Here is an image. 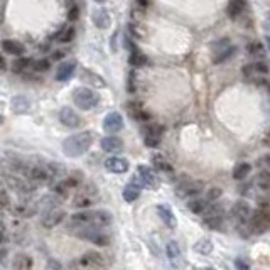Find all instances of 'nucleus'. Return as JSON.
Returning a JSON list of instances; mask_svg holds the SVG:
<instances>
[{"mask_svg":"<svg viewBox=\"0 0 270 270\" xmlns=\"http://www.w3.org/2000/svg\"><path fill=\"white\" fill-rule=\"evenodd\" d=\"M113 216L108 209H85V211L75 213L71 216V227L85 228V227H100L105 228L112 225Z\"/></svg>","mask_w":270,"mask_h":270,"instance_id":"obj_1","label":"nucleus"},{"mask_svg":"<svg viewBox=\"0 0 270 270\" xmlns=\"http://www.w3.org/2000/svg\"><path fill=\"white\" fill-rule=\"evenodd\" d=\"M93 140H95V139H93L91 132H80V134L68 137V139L63 142L64 156L73 157V159L83 156V154L88 152V149L91 147Z\"/></svg>","mask_w":270,"mask_h":270,"instance_id":"obj_2","label":"nucleus"},{"mask_svg":"<svg viewBox=\"0 0 270 270\" xmlns=\"http://www.w3.org/2000/svg\"><path fill=\"white\" fill-rule=\"evenodd\" d=\"M4 183L7 189H12L19 196H31L36 191L34 183L17 173H4Z\"/></svg>","mask_w":270,"mask_h":270,"instance_id":"obj_3","label":"nucleus"},{"mask_svg":"<svg viewBox=\"0 0 270 270\" xmlns=\"http://www.w3.org/2000/svg\"><path fill=\"white\" fill-rule=\"evenodd\" d=\"M98 201V189L95 184H83L76 187L75 198H73V206L80 209H86L93 206Z\"/></svg>","mask_w":270,"mask_h":270,"instance_id":"obj_4","label":"nucleus"},{"mask_svg":"<svg viewBox=\"0 0 270 270\" xmlns=\"http://www.w3.org/2000/svg\"><path fill=\"white\" fill-rule=\"evenodd\" d=\"M225 216H227V211H225V206L216 203V205H209L206 208V211L203 213V223L206 225L208 228L211 230H223L225 225Z\"/></svg>","mask_w":270,"mask_h":270,"instance_id":"obj_5","label":"nucleus"},{"mask_svg":"<svg viewBox=\"0 0 270 270\" xmlns=\"http://www.w3.org/2000/svg\"><path fill=\"white\" fill-rule=\"evenodd\" d=\"M76 230H78L76 231V236L90 241V243H95L98 247H108L112 243L110 235L105 233L100 227H85V228H76Z\"/></svg>","mask_w":270,"mask_h":270,"instance_id":"obj_6","label":"nucleus"},{"mask_svg":"<svg viewBox=\"0 0 270 270\" xmlns=\"http://www.w3.org/2000/svg\"><path fill=\"white\" fill-rule=\"evenodd\" d=\"M73 102L81 110H91L100 102V95L86 86H80L73 91Z\"/></svg>","mask_w":270,"mask_h":270,"instance_id":"obj_7","label":"nucleus"},{"mask_svg":"<svg viewBox=\"0 0 270 270\" xmlns=\"http://www.w3.org/2000/svg\"><path fill=\"white\" fill-rule=\"evenodd\" d=\"M250 233L263 235L270 230V211L268 209L258 208L257 211H252V216L249 219Z\"/></svg>","mask_w":270,"mask_h":270,"instance_id":"obj_8","label":"nucleus"},{"mask_svg":"<svg viewBox=\"0 0 270 270\" xmlns=\"http://www.w3.org/2000/svg\"><path fill=\"white\" fill-rule=\"evenodd\" d=\"M105 265H107L105 257L98 252H88L83 257H80L78 260L69 263L71 268H103Z\"/></svg>","mask_w":270,"mask_h":270,"instance_id":"obj_9","label":"nucleus"},{"mask_svg":"<svg viewBox=\"0 0 270 270\" xmlns=\"http://www.w3.org/2000/svg\"><path fill=\"white\" fill-rule=\"evenodd\" d=\"M10 209L19 218H31L37 213V203L32 201L29 196H19V200L10 205Z\"/></svg>","mask_w":270,"mask_h":270,"instance_id":"obj_10","label":"nucleus"},{"mask_svg":"<svg viewBox=\"0 0 270 270\" xmlns=\"http://www.w3.org/2000/svg\"><path fill=\"white\" fill-rule=\"evenodd\" d=\"M205 189V183L203 181H198V179H186L183 183H179L176 186V192H178V196L181 198H192V196H198L200 192H203Z\"/></svg>","mask_w":270,"mask_h":270,"instance_id":"obj_11","label":"nucleus"},{"mask_svg":"<svg viewBox=\"0 0 270 270\" xmlns=\"http://www.w3.org/2000/svg\"><path fill=\"white\" fill-rule=\"evenodd\" d=\"M137 178L140 179L142 186L149 187V189H157L159 184H161L157 173L149 166H139L137 167Z\"/></svg>","mask_w":270,"mask_h":270,"instance_id":"obj_12","label":"nucleus"},{"mask_svg":"<svg viewBox=\"0 0 270 270\" xmlns=\"http://www.w3.org/2000/svg\"><path fill=\"white\" fill-rule=\"evenodd\" d=\"M164 127L157 124H147L144 127V142L147 147H157L162 140Z\"/></svg>","mask_w":270,"mask_h":270,"instance_id":"obj_13","label":"nucleus"},{"mask_svg":"<svg viewBox=\"0 0 270 270\" xmlns=\"http://www.w3.org/2000/svg\"><path fill=\"white\" fill-rule=\"evenodd\" d=\"M64 216H66L64 209H61V208H49V209H46V213H44V216L41 219V225L44 228H47V230L56 228L58 225L63 223Z\"/></svg>","mask_w":270,"mask_h":270,"instance_id":"obj_14","label":"nucleus"},{"mask_svg":"<svg viewBox=\"0 0 270 270\" xmlns=\"http://www.w3.org/2000/svg\"><path fill=\"white\" fill-rule=\"evenodd\" d=\"M241 75H243L249 81H258L260 78H263V76L268 75V66L262 61L247 64L243 66V69H241Z\"/></svg>","mask_w":270,"mask_h":270,"instance_id":"obj_15","label":"nucleus"},{"mask_svg":"<svg viewBox=\"0 0 270 270\" xmlns=\"http://www.w3.org/2000/svg\"><path fill=\"white\" fill-rule=\"evenodd\" d=\"M253 209L247 201H236L231 208V216L236 222V225H249V219L252 216Z\"/></svg>","mask_w":270,"mask_h":270,"instance_id":"obj_16","label":"nucleus"},{"mask_svg":"<svg viewBox=\"0 0 270 270\" xmlns=\"http://www.w3.org/2000/svg\"><path fill=\"white\" fill-rule=\"evenodd\" d=\"M59 120H61V124L69 127V129H78V127L83 125V120L78 113L75 112L73 108L69 107H63L61 112H59Z\"/></svg>","mask_w":270,"mask_h":270,"instance_id":"obj_17","label":"nucleus"},{"mask_svg":"<svg viewBox=\"0 0 270 270\" xmlns=\"http://www.w3.org/2000/svg\"><path fill=\"white\" fill-rule=\"evenodd\" d=\"M103 129L108 134H117L124 129V117L118 112H110L103 120Z\"/></svg>","mask_w":270,"mask_h":270,"instance_id":"obj_18","label":"nucleus"},{"mask_svg":"<svg viewBox=\"0 0 270 270\" xmlns=\"http://www.w3.org/2000/svg\"><path fill=\"white\" fill-rule=\"evenodd\" d=\"M105 167L113 174H124L129 170V161L124 157L113 156V157H108L107 161H105Z\"/></svg>","mask_w":270,"mask_h":270,"instance_id":"obj_19","label":"nucleus"},{"mask_svg":"<svg viewBox=\"0 0 270 270\" xmlns=\"http://www.w3.org/2000/svg\"><path fill=\"white\" fill-rule=\"evenodd\" d=\"M100 145L105 152H110V154H118L124 151V140L120 139V137H115V135L103 137Z\"/></svg>","mask_w":270,"mask_h":270,"instance_id":"obj_20","label":"nucleus"},{"mask_svg":"<svg viewBox=\"0 0 270 270\" xmlns=\"http://www.w3.org/2000/svg\"><path fill=\"white\" fill-rule=\"evenodd\" d=\"M140 189H142L140 179H139V178H134L129 184L125 186V189H124V192H122L124 200H125L127 203H134L137 198L140 196Z\"/></svg>","mask_w":270,"mask_h":270,"instance_id":"obj_21","label":"nucleus"},{"mask_svg":"<svg viewBox=\"0 0 270 270\" xmlns=\"http://www.w3.org/2000/svg\"><path fill=\"white\" fill-rule=\"evenodd\" d=\"M166 253L167 258L173 267H181L183 265V252H181V247L178 245V241H169L166 247Z\"/></svg>","mask_w":270,"mask_h":270,"instance_id":"obj_22","label":"nucleus"},{"mask_svg":"<svg viewBox=\"0 0 270 270\" xmlns=\"http://www.w3.org/2000/svg\"><path fill=\"white\" fill-rule=\"evenodd\" d=\"M93 24H95L98 29H108L110 26H112V17H110V12L105 9H98L95 10V14H93Z\"/></svg>","mask_w":270,"mask_h":270,"instance_id":"obj_23","label":"nucleus"},{"mask_svg":"<svg viewBox=\"0 0 270 270\" xmlns=\"http://www.w3.org/2000/svg\"><path fill=\"white\" fill-rule=\"evenodd\" d=\"M157 214H159V218L162 219L164 225H166L167 228H176V227H178V219H176L174 213L170 211L169 206H166V205H159V206H157Z\"/></svg>","mask_w":270,"mask_h":270,"instance_id":"obj_24","label":"nucleus"},{"mask_svg":"<svg viewBox=\"0 0 270 270\" xmlns=\"http://www.w3.org/2000/svg\"><path fill=\"white\" fill-rule=\"evenodd\" d=\"M2 49L7 54H12V56H22L26 53L24 44L15 41V39H5L2 41Z\"/></svg>","mask_w":270,"mask_h":270,"instance_id":"obj_25","label":"nucleus"},{"mask_svg":"<svg viewBox=\"0 0 270 270\" xmlns=\"http://www.w3.org/2000/svg\"><path fill=\"white\" fill-rule=\"evenodd\" d=\"M211 205V201H208L206 198H198V196H192L189 203H187V208H189V211H192L194 214H203L206 211V208Z\"/></svg>","mask_w":270,"mask_h":270,"instance_id":"obj_26","label":"nucleus"},{"mask_svg":"<svg viewBox=\"0 0 270 270\" xmlns=\"http://www.w3.org/2000/svg\"><path fill=\"white\" fill-rule=\"evenodd\" d=\"M76 63L75 61H66L63 64H59V68L56 71V80L58 81H68L71 76L75 75Z\"/></svg>","mask_w":270,"mask_h":270,"instance_id":"obj_27","label":"nucleus"},{"mask_svg":"<svg viewBox=\"0 0 270 270\" xmlns=\"http://www.w3.org/2000/svg\"><path fill=\"white\" fill-rule=\"evenodd\" d=\"M245 0H230L228 7H227V14L230 19L236 20L238 17H241L245 12Z\"/></svg>","mask_w":270,"mask_h":270,"instance_id":"obj_28","label":"nucleus"},{"mask_svg":"<svg viewBox=\"0 0 270 270\" xmlns=\"http://www.w3.org/2000/svg\"><path fill=\"white\" fill-rule=\"evenodd\" d=\"M127 110H129V113H130L135 120H139V122H147V120H149V113L145 112L144 108H142L140 103L132 102V103L127 105Z\"/></svg>","mask_w":270,"mask_h":270,"instance_id":"obj_29","label":"nucleus"},{"mask_svg":"<svg viewBox=\"0 0 270 270\" xmlns=\"http://www.w3.org/2000/svg\"><path fill=\"white\" fill-rule=\"evenodd\" d=\"M81 80L86 81V83H90L95 88H105L107 86V83H105V80L102 78V76H98V75L93 73V71H88V69L81 71Z\"/></svg>","mask_w":270,"mask_h":270,"instance_id":"obj_30","label":"nucleus"},{"mask_svg":"<svg viewBox=\"0 0 270 270\" xmlns=\"http://www.w3.org/2000/svg\"><path fill=\"white\" fill-rule=\"evenodd\" d=\"M152 166L161 173H173V166L162 154H154L152 156Z\"/></svg>","mask_w":270,"mask_h":270,"instance_id":"obj_31","label":"nucleus"},{"mask_svg":"<svg viewBox=\"0 0 270 270\" xmlns=\"http://www.w3.org/2000/svg\"><path fill=\"white\" fill-rule=\"evenodd\" d=\"M252 173V166L249 162H240L236 164L235 169H233V179L236 181H245L247 178L250 176Z\"/></svg>","mask_w":270,"mask_h":270,"instance_id":"obj_32","label":"nucleus"},{"mask_svg":"<svg viewBox=\"0 0 270 270\" xmlns=\"http://www.w3.org/2000/svg\"><path fill=\"white\" fill-rule=\"evenodd\" d=\"M12 267L15 270H29L32 267V258L29 255H26V253H19V255L14 257Z\"/></svg>","mask_w":270,"mask_h":270,"instance_id":"obj_33","label":"nucleus"},{"mask_svg":"<svg viewBox=\"0 0 270 270\" xmlns=\"http://www.w3.org/2000/svg\"><path fill=\"white\" fill-rule=\"evenodd\" d=\"M63 181L71 187V189H76V187L83 183V173H81V170H73V173H69L68 176H64Z\"/></svg>","mask_w":270,"mask_h":270,"instance_id":"obj_34","label":"nucleus"},{"mask_svg":"<svg viewBox=\"0 0 270 270\" xmlns=\"http://www.w3.org/2000/svg\"><path fill=\"white\" fill-rule=\"evenodd\" d=\"M236 53V46H230L228 47H225V49H222V51H218V53H214V56H213V63H216V64H219V63H223V61H227V59H230L233 54Z\"/></svg>","mask_w":270,"mask_h":270,"instance_id":"obj_35","label":"nucleus"},{"mask_svg":"<svg viewBox=\"0 0 270 270\" xmlns=\"http://www.w3.org/2000/svg\"><path fill=\"white\" fill-rule=\"evenodd\" d=\"M12 69L15 71V73H22V71H26V69H32V59H27V58L15 59L12 64Z\"/></svg>","mask_w":270,"mask_h":270,"instance_id":"obj_36","label":"nucleus"},{"mask_svg":"<svg viewBox=\"0 0 270 270\" xmlns=\"http://www.w3.org/2000/svg\"><path fill=\"white\" fill-rule=\"evenodd\" d=\"M247 51H249L250 56H255V58H263V56H265V47H263L258 41L250 42L249 46H247Z\"/></svg>","mask_w":270,"mask_h":270,"instance_id":"obj_37","label":"nucleus"},{"mask_svg":"<svg viewBox=\"0 0 270 270\" xmlns=\"http://www.w3.org/2000/svg\"><path fill=\"white\" fill-rule=\"evenodd\" d=\"M194 250H196L198 253H203V255H208V253H211V252H213V243H211V240H209V238H201V240L194 245Z\"/></svg>","mask_w":270,"mask_h":270,"instance_id":"obj_38","label":"nucleus"},{"mask_svg":"<svg viewBox=\"0 0 270 270\" xmlns=\"http://www.w3.org/2000/svg\"><path fill=\"white\" fill-rule=\"evenodd\" d=\"M129 61L132 66H135V68H139V66H144L147 63V58L142 54L140 51H137V49H134L130 54V58H129Z\"/></svg>","mask_w":270,"mask_h":270,"instance_id":"obj_39","label":"nucleus"},{"mask_svg":"<svg viewBox=\"0 0 270 270\" xmlns=\"http://www.w3.org/2000/svg\"><path fill=\"white\" fill-rule=\"evenodd\" d=\"M56 37H58L59 42H71L73 41V37H75V29L73 27H63Z\"/></svg>","mask_w":270,"mask_h":270,"instance_id":"obj_40","label":"nucleus"},{"mask_svg":"<svg viewBox=\"0 0 270 270\" xmlns=\"http://www.w3.org/2000/svg\"><path fill=\"white\" fill-rule=\"evenodd\" d=\"M257 186L258 187H265V186H270V170H262L260 174L257 176Z\"/></svg>","mask_w":270,"mask_h":270,"instance_id":"obj_41","label":"nucleus"},{"mask_svg":"<svg viewBox=\"0 0 270 270\" xmlns=\"http://www.w3.org/2000/svg\"><path fill=\"white\" fill-rule=\"evenodd\" d=\"M49 66H51V63H49V59H36V61H32V69L34 71H46L49 69Z\"/></svg>","mask_w":270,"mask_h":270,"instance_id":"obj_42","label":"nucleus"},{"mask_svg":"<svg viewBox=\"0 0 270 270\" xmlns=\"http://www.w3.org/2000/svg\"><path fill=\"white\" fill-rule=\"evenodd\" d=\"M222 194H223L222 187H211V189L208 191V196H206V200L213 203V201L219 200V198H222Z\"/></svg>","mask_w":270,"mask_h":270,"instance_id":"obj_43","label":"nucleus"},{"mask_svg":"<svg viewBox=\"0 0 270 270\" xmlns=\"http://www.w3.org/2000/svg\"><path fill=\"white\" fill-rule=\"evenodd\" d=\"M68 19L69 20H76L78 19V7H76V5L71 2L69 4V10H68Z\"/></svg>","mask_w":270,"mask_h":270,"instance_id":"obj_44","label":"nucleus"},{"mask_svg":"<svg viewBox=\"0 0 270 270\" xmlns=\"http://www.w3.org/2000/svg\"><path fill=\"white\" fill-rule=\"evenodd\" d=\"M235 267H236V268H245V270H249V268H250V263L245 262V260H241V258H236V260H235Z\"/></svg>","mask_w":270,"mask_h":270,"instance_id":"obj_45","label":"nucleus"},{"mask_svg":"<svg viewBox=\"0 0 270 270\" xmlns=\"http://www.w3.org/2000/svg\"><path fill=\"white\" fill-rule=\"evenodd\" d=\"M7 192V186H5V183L2 179H0V194H5Z\"/></svg>","mask_w":270,"mask_h":270,"instance_id":"obj_46","label":"nucleus"},{"mask_svg":"<svg viewBox=\"0 0 270 270\" xmlns=\"http://www.w3.org/2000/svg\"><path fill=\"white\" fill-rule=\"evenodd\" d=\"M263 144H265V145H270V132H268V134H267L265 137H263Z\"/></svg>","mask_w":270,"mask_h":270,"instance_id":"obj_47","label":"nucleus"},{"mask_svg":"<svg viewBox=\"0 0 270 270\" xmlns=\"http://www.w3.org/2000/svg\"><path fill=\"white\" fill-rule=\"evenodd\" d=\"M53 58H54V59H61V58H63V53H61V51H56V53H54Z\"/></svg>","mask_w":270,"mask_h":270,"instance_id":"obj_48","label":"nucleus"},{"mask_svg":"<svg viewBox=\"0 0 270 270\" xmlns=\"http://www.w3.org/2000/svg\"><path fill=\"white\" fill-rule=\"evenodd\" d=\"M0 69H5V61L2 56H0Z\"/></svg>","mask_w":270,"mask_h":270,"instance_id":"obj_49","label":"nucleus"},{"mask_svg":"<svg viewBox=\"0 0 270 270\" xmlns=\"http://www.w3.org/2000/svg\"><path fill=\"white\" fill-rule=\"evenodd\" d=\"M4 240H5V233H0V243H4Z\"/></svg>","mask_w":270,"mask_h":270,"instance_id":"obj_50","label":"nucleus"},{"mask_svg":"<svg viewBox=\"0 0 270 270\" xmlns=\"http://www.w3.org/2000/svg\"><path fill=\"white\" fill-rule=\"evenodd\" d=\"M95 2H98V4H105L107 0H95Z\"/></svg>","mask_w":270,"mask_h":270,"instance_id":"obj_51","label":"nucleus"},{"mask_svg":"<svg viewBox=\"0 0 270 270\" xmlns=\"http://www.w3.org/2000/svg\"><path fill=\"white\" fill-rule=\"evenodd\" d=\"M2 124H4V118H2V117H0V125H2Z\"/></svg>","mask_w":270,"mask_h":270,"instance_id":"obj_52","label":"nucleus"},{"mask_svg":"<svg viewBox=\"0 0 270 270\" xmlns=\"http://www.w3.org/2000/svg\"><path fill=\"white\" fill-rule=\"evenodd\" d=\"M268 164H270V157H268Z\"/></svg>","mask_w":270,"mask_h":270,"instance_id":"obj_53","label":"nucleus"}]
</instances>
